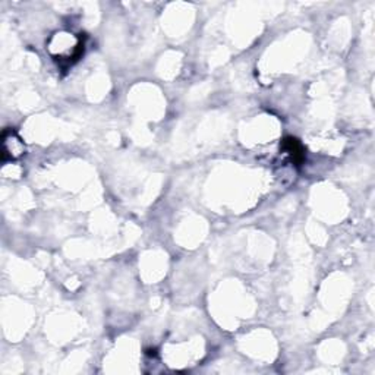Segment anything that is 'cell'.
Segmentation results:
<instances>
[{"label":"cell","mask_w":375,"mask_h":375,"mask_svg":"<svg viewBox=\"0 0 375 375\" xmlns=\"http://www.w3.org/2000/svg\"><path fill=\"white\" fill-rule=\"evenodd\" d=\"M84 40L80 36H73L69 33H57L52 37L49 43V52L59 62H66L72 65L84 54Z\"/></svg>","instance_id":"1"},{"label":"cell","mask_w":375,"mask_h":375,"mask_svg":"<svg viewBox=\"0 0 375 375\" xmlns=\"http://www.w3.org/2000/svg\"><path fill=\"white\" fill-rule=\"evenodd\" d=\"M24 154H25V144L20 135L12 129H6L2 135V161L6 163L12 160H18Z\"/></svg>","instance_id":"2"},{"label":"cell","mask_w":375,"mask_h":375,"mask_svg":"<svg viewBox=\"0 0 375 375\" xmlns=\"http://www.w3.org/2000/svg\"><path fill=\"white\" fill-rule=\"evenodd\" d=\"M283 149L291 156V160L295 164H302V161L305 160V149L302 147V144L299 142L296 138H286L283 141Z\"/></svg>","instance_id":"3"}]
</instances>
